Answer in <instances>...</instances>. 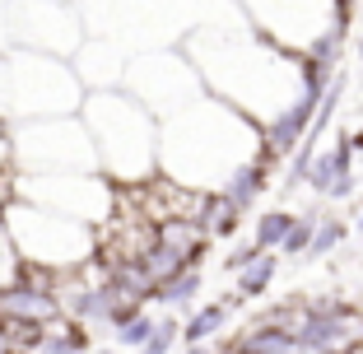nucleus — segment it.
Returning <instances> with one entry per match:
<instances>
[{
    "mask_svg": "<svg viewBox=\"0 0 363 354\" xmlns=\"http://www.w3.org/2000/svg\"><path fill=\"white\" fill-rule=\"evenodd\" d=\"M186 61L196 65L205 94L228 103L233 112H242L247 121H257L261 131L275 117H284L303 94V56L284 52V47L266 43L247 14H238L233 28H196L186 43H182Z\"/></svg>",
    "mask_w": 363,
    "mask_h": 354,
    "instance_id": "obj_1",
    "label": "nucleus"
},
{
    "mask_svg": "<svg viewBox=\"0 0 363 354\" xmlns=\"http://www.w3.org/2000/svg\"><path fill=\"white\" fill-rule=\"evenodd\" d=\"M257 159H266L261 126L210 94L159 121V177L186 192H219Z\"/></svg>",
    "mask_w": 363,
    "mask_h": 354,
    "instance_id": "obj_2",
    "label": "nucleus"
},
{
    "mask_svg": "<svg viewBox=\"0 0 363 354\" xmlns=\"http://www.w3.org/2000/svg\"><path fill=\"white\" fill-rule=\"evenodd\" d=\"M89 135L98 150V172L117 187H140L159 177V117L126 89H94L84 94Z\"/></svg>",
    "mask_w": 363,
    "mask_h": 354,
    "instance_id": "obj_3",
    "label": "nucleus"
},
{
    "mask_svg": "<svg viewBox=\"0 0 363 354\" xmlns=\"http://www.w3.org/2000/svg\"><path fill=\"white\" fill-rule=\"evenodd\" d=\"M79 108H84V84L70 61L28 52V47L0 52V117L5 121L75 117Z\"/></svg>",
    "mask_w": 363,
    "mask_h": 354,
    "instance_id": "obj_4",
    "label": "nucleus"
},
{
    "mask_svg": "<svg viewBox=\"0 0 363 354\" xmlns=\"http://www.w3.org/2000/svg\"><path fill=\"white\" fill-rule=\"evenodd\" d=\"M0 219H5V233H10L14 252L28 270H47V275H70V270L89 266L98 257V228L79 224L70 215H56L43 210L33 201H10L0 205Z\"/></svg>",
    "mask_w": 363,
    "mask_h": 354,
    "instance_id": "obj_5",
    "label": "nucleus"
},
{
    "mask_svg": "<svg viewBox=\"0 0 363 354\" xmlns=\"http://www.w3.org/2000/svg\"><path fill=\"white\" fill-rule=\"evenodd\" d=\"M247 23L294 56H312L321 47L340 52L354 0H238Z\"/></svg>",
    "mask_w": 363,
    "mask_h": 354,
    "instance_id": "obj_6",
    "label": "nucleus"
},
{
    "mask_svg": "<svg viewBox=\"0 0 363 354\" xmlns=\"http://www.w3.org/2000/svg\"><path fill=\"white\" fill-rule=\"evenodd\" d=\"M14 172H94L98 150L84 117H38L10 121Z\"/></svg>",
    "mask_w": 363,
    "mask_h": 354,
    "instance_id": "obj_7",
    "label": "nucleus"
},
{
    "mask_svg": "<svg viewBox=\"0 0 363 354\" xmlns=\"http://www.w3.org/2000/svg\"><path fill=\"white\" fill-rule=\"evenodd\" d=\"M10 196L43 205V210H56V215H70L89 228H103L117 215L121 187L112 177H103L98 168L94 172H14Z\"/></svg>",
    "mask_w": 363,
    "mask_h": 354,
    "instance_id": "obj_8",
    "label": "nucleus"
},
{
    "mask_svg": "<svg viewBox=\"0 0 363 354\" xmlns=\"http://www.w3.org/2000/svg\"><path fill=\"white\" fill-rule=\"evenodd\" d=\"M121 89L135 94L159 121L172 117V112H182L186 103H196V98L205 94L196 65L186 61L182 47H172V52H150V56H140V61H130L126 65V84Z\"/></svg>",
    "mask_w": 363,
    "mask_h": 354,
    "instance_id": "obj_9",
    "label": "nucleus"
},
{
    "mask_svg": "<svg viewBox=\"0 0 363 354\" xmlns=\"http://www.w3.org/2000/svg\"><path fill=\"white\" fill-rule=\"evenodd\" d=\"M10 47L70 61L84 47L75 5L70 0H10Z\"/></svg>",
    "mask_w": 363,
    "mask_h": 354,
    "instance_id": "obj_10",
    "label": "nucleus"
},
{
    "mask_svg": "<svg viewBox=\"0 0 363 354\" xmlns=\"http://www.w3.org/2000/svg\"><path fill=\"white\" fill-rule=\"evenodd\" d=\"M56 317H65V312H61V294H56V275H47V270L23 266L0 289V326H47Z\"/></svg>",
    "mask_w": 363,
    "mask_h": 354,
    "instance_id": "obj_11",
    "label": "nucleus"
},
{
    "mask_svg": "<svg viewBox=\"0 0 363 354\" xmlns=\"http://www.w3.org/2000/svg\"><path fill=\"white\" fill-rule=\"evenodd\" d=\"M70 65H75L79 84H84V94H94V89H121L126 84V61H121L117 47L107 43H84L75 56H70Z\"/></svg>",
    "mask_w": 363,
    "mask_h": 354,
    "instance_id": "obj_12",
    "label": "nucleus"
},
{
    "mask_svg": "<svg viewBox=\"0 0 363 354\" xmlns=\"http://www.w3.org/2000/svg\"><path fill=\"white\" fill-rule=\"evenodd\" d=\"M201 284H205L201 266H186V270H177V275H168L163 284H154L150 303H159L163 312H191L196 299H201Z\"/></svg>",
    "mask_w": 363,
    "mask_h": 354,
    "instance_id": "obj_13",
    "label": "nucleus"
},
{
    "mask_svg": "<svg viewBox=\"0 0 363 354\" xmlns=\"http://www.w3.org/2000/svg\"><path fill=\"white\" fill-rule=\"evenodd\" d=\"M233 317V303L219 299V303H196L186 317H182V345H210L214 336L228 326Z\"/></svg>",
    "mask_w": 363,
    "mask_h": 354,
    "instance_id": "obj_14",
    "label": "nucleus"
},
{
    "mask_svg": "<svg viewBox=\"0 0 363 354\" xmlns=\"http://www.w3.org/2000/svg\"><path fill=\"white\" fill-rule=\"evenodd\" d=\"M270 168H275L270 159L247 163V168H242V172H233V177L219 187V192H224L228 201L238 205V210H247V215H252V210H257V201L266 196V187H270Z\"/></svg>",
    "mask_w": 363,
    "mask_h": 354,
    "instance_id": "obj_15",
    "label": "nucleus"
},
{
    "mask_svg": "<svg viewBox=\"0 0 363 354\" xmlns=\"http://www.w3.org/2000/svg\"><path fill=\"white\" fill-rule=\"evenodd\" d=\"M294 219H298V210H289V205H270V210H261V215H257V224H252V238H247V243L257 247V252H279L284 233L294 228Z\"/></svg>",
    "mask_w": 363,
    "mask_h": 354,
    "instance_id": "obj_16",
    "label": "nucleus"
},
{
    "mask_svg": "<svg viewBox=\"0 0 363 354\" xmlns=\"http://www.w3.org/2000/svg\"><path fill=\"white\" fill-rule=\"evenodd\" d=\"M279 275V252H261L252 266L238 270V299H266Z\"/></svg>",
    "mask_w": 363,
    "mask_h": 354,
    "instance_id": "obj_17",
    "label": "nucleus"
},
{
    "mask_svg": "<svg viewBox=\"0 0 363 354\" xmlns=\"http://www.w3.org/2000/svg\"><path fill=\"white\" fill-rule=\"evenodd\" d=\"M317 219H321V210H298L294 228H289L284 243H279V261H308V247H312V233H317Z\"/></svg>",
    "mask_w": 363,
    "mask_h": 354,
    "instance_id": "obj_18",
    "label": "nucleus"
},
{
    "mask_svg": "<svg viewBox=\"0 0 363 354\" xmlns=\"http://www.w3.org/2000/svg\"><path fill=\"white\" fill-rule=\"evenodd\" d=\"M177 345H182V312H159L150 341L140 345L135 354H177Z\"/></svg>",
    "mask_w": 363,
    "mask_h": 354,
    "instance_id": "obj_19",
    "label": "nucleus"
},
{
    "mask_svg": "<svg viewBox=\"0 0 363 354\" xmlns=\"http://www.w3.org/2000/svg\"><path fill=\"white\" fill-rule=\"evenodd\" d=\"M150 331H154V312L150 308H135V312H126V317L112 326V341H117L121 350H140V345L150 341Z\"/></svg>",
    "mask_w": 363,
    "mask_h": 354,
    "instance_id": "obj_20",
    "label": "nucleus"
},
{
    "mask_svg": "<svg viewBox=\"0 0 363 354\" xmlns=\"http://www.w3.org/2000/svg\"><path fill=\"white\" fill-rule=\"evenodd\" d=\"M345 233H350V224L321 210V219H317V233H312V247H308V257H331L335 247L345 243Z\"/></svg>",
    "mask_w": 363,
    "mask_h": 354,
    "instance_id": "obj_21",
    "label": "nucleus"
},
{
    "mask_svg": "<svg viewBox=\"0 0 363 354\" xmlns=\"http://www.w3.org/2000/svg\"><path fill=\"white\" fill-rule=\"evenodd\" d=\"M19 270H23V261H19V252H14L10 233H5V219H0V289H5Z\"/></svg>",
    "mask_w": 363,
    "mask_h": 354,
    "instance_id": "obj_22",
    "label": "nucleus"
},
{
    "mask_svg": "<svg viewBox=\"0 0 363 354\" xmlns=\"http://www.w3.org/2000/svg\"><path fill=\"white\" fill-rule=\"evenodd\" d=\"M14 177V150H10V121L0 117V187Z\"/></svg>",
    "mask_w": 363,
    "mask_h": 354,
    "instance_id": "obj_23",
    "label": "nucleus"
},
{
    "mask_svg": "<svg viewBox=\"0 0 363 354\" xmlns=\"http://www.w3.org/2000/svg\"><path fill=\"white\" fill-rule=\"evenodd\" d=\"M257 257H261L257 247H252V243H242V247H238V252H233V257L224 261V266H228V270H233V275H238V270H242V266H252V261H257Z\"/></svg>",
    "mask_w": 363,
    "mask_h": 354,
    "instance_id": "obj_24",
    "label": "nucleus"
},
{
    "mask_svg": "<svg viewBox=\"0 0 363 354\" xmlns=\"http://www.w3.org/2000/svg\"><path fill=\"white\" fill-rule=\"evenodd\" d=\"M0 52H10V0H0Z\"/></svg>",
    "mask_w": 363,
    "mask_h": 354,
    "instance_id": "obj_25",
    "label": "nucleus"
},
{
    "mask_svg": "<svg viewBox=\"0 0 363 354\" xmlns=\"http://www.w3.org/2000/svg\"><path fill=\"white\" fill-rule=\"evenodd\" d=\"M350 228H354V238H359V243H363V205H359V210H354V219H350Z\"/></svg>",
    "mask_w": 363,
    "mask_h": 354,
    "instance_id": "obj_26",
    "label": "nucleus"
},
{
    "mask_svg": "<svg viewBox=\"0 0 363 354\" xmlns=\"http://www.w3.org/2000/svg\"><path fill=\"white\" fill-rule=\"evenodd\" d=\"M182 354H214V345H182Z\"/></svg>",
    "mask_w": 363,
    "mask_h": 354,
    "instance_id": "obj_27",
    "label": "nucleus"
},
{
    "mask_svg": "<svg viewBox=\"0 0 363 354\" xmlns=\"http://www.w3.org/2000/svg\"><path fill=\"white\" fill-rule=\"evenodd\" d=\"M0 354H19V350H10V345H0Z\"/></svg>",
    "mask_w": 363,
    "mask_h": 354,
    "instance_id": "obj_28",
    "label": "nucleus"
},
{
    "mask_svg": "<svg viewBox=\"0 0 363 354\" xmlns=\"http://www.w3.org/2000/svg\"><path fill=\"white\" fill-rule=\"evenodd\" d=\"M359 56H363V38H359Z\"/></svg>",
    "mask_w": 363,
    "mask_h": 354,
    "instance_id": "obj_29",
    "label": "nucleus"
},
{
    "mask_svg": "<svg viewBox=\"0 0 363 354\" xmlns=\"http://www.w3.org/2000/svg\"><path fill=\"white\" fill-rule=\"evenodd\" d=\"M294 354H312V350H294Z\"/></svg>",
    "mask_w": 363,
    "mask_h": 354,
    "instance_id": "obj_30",
    "label": "nucleus"
},
{
    "mask_svg": "<svg viewBox=\"0 0 363 354\" xmlns=\"http://www.w3.org/2000/svg\"><path fill=\"white\" fill-rule=\"evenodd\" d=\"M354 354H363V345H359V350H354Z\"/></svg>",
    "mask_w": 363,
    "mask_h": 354,
    "instance_id": "obj_31",
    "label": "nucleus"
},
{
    "mask_svg": "<svg viewBox=\"0 0 363 354\" xmlns=\"http://www.w3.org/2000/svg\"><path fill=\"white\" fill-rule=\"evenodd\" d=\"M70 5H75V0H70Z\"/></svg>",
    "mask_w": 363,
    "mask_h": 354,
    "instance_id": "obj_32",
    "label": "nucleus"
}]
</instances>
